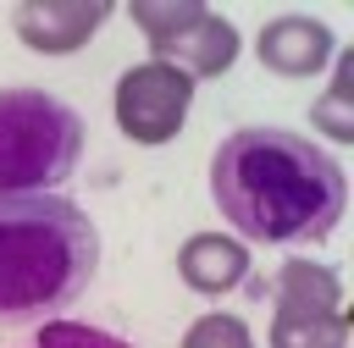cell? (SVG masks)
<instances>
[{"label":"cell","instance_id":"obj_5","mask_svg":"<svg viewBox=\"0 0 354 348\" xmlns=\"http://www.w3.org/2000/svg\"><path fill=\"white\" fill-rule=\"evenodd\" d=\"M188 105H194V83L160 61H144V66H127L116 77V127L133 138V144H171L188 122Z\"/></svg>","mask_w":354,"mask_h":348},{"label":"cell","instance_id":"obj_9","mask_svg":"<svg viewBox=\"0 0 354 348\" xmlns=\"http://www.w3.org/2000/svg\"><path fill=\"white\" fill-rule=\"evenodd\" d=\"M271 298L288 309H343V276L321 260H288L271 276Z\"/></svg>","mask_w":354,"mask_h":348},{"label":"cell","instance_id":"obj_6","mask_svg":"<svg viewBox=\"0 0 354 348\" xmlns=\"http://www.w3.org/2000/svg\"><path fill=\"white\" fill-rule=\"evenodd\" d=\"M105 22H111L105 0H22L11 11V28L33 55H72Z\"/></svg>","mask_w":354,"mask_h":348},{"label":"cell","instance_id":"obj_4","mask_svg":"<svg viewBox=\"0 0 354 348\" xmlns=\"http://www.w3.org/2000/svg\"><path fill=\"white\" fill-rule=\"evenodd\" d=\"M133 28L149 44V61L194 77H221L238 61V28L210 11L205 0H166V6H133Z\"/></svg>","mask_w":354,"mask_h":348},{"label":"cell","instance_id":"obj_2","mask_svg":"<svg viewBox=\"0 0 354 348\" xmlns=\"http://www.w3.org/2000/svg\"><path fill=\"white\" fill-rule=\"evenodd\" d=\"M100 271L94 221L61 193L0 199V326L55 320Z\"/></svg>","mask_w":354,"mask_h":348},{"label":"cell","instance_id":"obj_10","mask_svg":"<svg viewBox=\"0 0 354 348\" xmlns=\"http://www.w3.org/2000/svg\"><path fill=\"white\" fill-rule=\"evenodd\" d=\"M271 348H348V309H271Z\"/></svg>","mask_w":354,"mask_h":348},{"label":"cell","instance_id":"obj_13","mask_svg":"<svg viewBox=\"0 0 354 348\" xmlns=\"http://www.w3.org/2000/svg\"><path fill=\"white\" fill-rule=\"evenodd\" d=\"M177 348H254V331H249L238 315L210 309V315H199V320L183 331V342H177Z\"/></svg>","mask_w":354,"mask_h":348},{"label":"cell","instance_id":"obj_12","mask_svg":"<svg viewBox=\"0 0 354 348\" xmlns=\"http://www.w3.org/2000/svg\"><path fill=\"white\" fill-rule=\"evenodd\" d=\"M28 348H133V342L116 337V331L83 326V320H39V331H33Z\"/></svg>","mask_w":354,"mask_h":348},{"label":"cell","instance_id":"obj_11","mask_svg":"<svg viewBox=\"0 0 354 348\" xmlns=\"http://www.w3.org/2000/svg\"><path fill=\"white\" fill-rule=\"evenodd\" d=\"M310 127H321L332 144H354V55H332V83L310 99Z\"/></svg>","mask_w":354,"mask_h":348},{"label":"cell","instance_id":"obj_1","mask_svg":"<svg viewBox=\"0 0 354 348\" xmlns=\"http://www.w3.org/2000/svg\"><path fill=\"white\" fill-rule=\"evenodd\" d=\"M210 199L238 243H326L348 210L343 166L293 127H238L210 155Z\"/></svg>","mask_w":354,"mask_h":348},{"label":"cell","instance_id":"obj_7","mask_svg":"<svg viewBox=\"0 0 354 348\" xmlns=\"http://www.w3.org/2000/svg\"><path fill=\"white\" fill-rule=\"evenodd\" d=\"M254 55H260V66H266L271 77L299 83V77H315L321 66H332L337 44H332V28H326L321 17H299V11H288V17H271V22L260 28Z\"/></svg>","mask_w":354,"mask_h":348},{"label":"cell","instance_id":"obj_3","mask_svg":"<svg viewBox=\"0 0 354 348\" xmlns=\"http://www.w3.org/2000/svg\"><path fill=\"white\" fill-rule=\"evenodd\" d=\"M83 166V116L44 88H0V199L55 193Z\"/></svg>","mask_w":354,"mask_h":348},{"label":"cell","instance_id":"obj_8","mask_svg":"<svg viewBox=\"0 0 354 348\" xmlns=\"http://www.w3.org/2000/svg\"><path fill=\"white\" fill-rule=\"evenodd\" d=\"M177 276H183L188 293L221 298V293L249 282V249L238 238H227V232H194L177 249Z\"/></svg>","mask_w":354,"mask_h":348}]
</instances>
